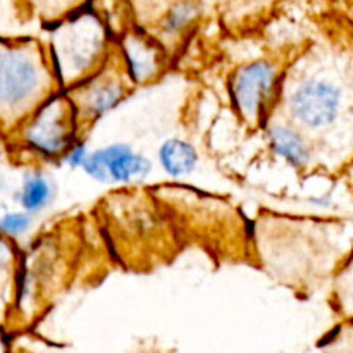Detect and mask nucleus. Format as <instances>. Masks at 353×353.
Listing matches in <instances>:
<instances>
[{
    "label": "nucleus",
    "instance_id": "obj_9",
    "mask_svg": "<svg viewBox=\"0 0 353 353\" xmlns=\"http://www.w3.org/2000/svg\"><path fill=\"white\" fill-rule=\"evenodd\" d=\"M262 131L272 155L285 162L288 168L300 172L312 171L317 168V157L312 143L292 123L283 117L272 116Z\"/></svg>",
    "mask_w": 353,
    "mask_h": 353
},
{
    "label": "nucleus",
    "instance_id": "obj_3",
    "mask_svg": "<svg viewBox=\"0 0 353 353\" xmlns=\"http://www.w3.org/2000/svg\"><path fill=\"white\" fill-rule=\"evenodd\" d=\"M47 48L65 92L109 64L116 54V40L102 17L85 7L52 24Z\"/></svg>",
    "mask_w": 353,
    "mask_h": 353
},
{
    "label": "nucleus",
    "instance_id": "obj_22",
    "mask_svg": "<svg viewBox=\"0 0 353 353\" xmlns=\"http://www.w3.org/2000/svg\"><path fill=\"white\" fill-rule=\"evenodd\" d=\"M130 353H165L161 348H155V347H140L137 350H131Z\"/></svg>",
    "mask_w": 353,
    "mask_h": 353
},
{
    "label": "nucleus",
    "instance_id": "obj_25",
    "mask_svg": "<svg viewBox=\"0 0 353 353\" xmlns=\"http://www.w3.org/2000/svg\"><path fill=\"white\" fill-rule=\"evenodd\" d=\"M165 353H174V352H165Z\"/></svg>",
    "mask_w": 353,
    "mask_h": 353
},
{
    "label": "nucleus",
    "instance_id": "obj_2",
    "mask_svg": "<svg viewBox=\"0 0 353 353\" xmlns=\"http://www.w3.org/2000/svg\"><path fill=\"white\" fill-rule=\"evenodd\" d=\"M57 92L47 45L34 38H0V133L9 137Z\"/></svg>",
    "mask_w": 353,
    "mask_h": 353
},
{
    "label": "nucleus",
    "instance_id": "obj_15",
    "mask_svg": "<svg viewBox=\"0 0 353 353\" xmlns=\"http://www.w3.org/2000/svg\"><path fill=\"white\" fill-rule=\"evenodd\" d=\"M319 353H353V321H338L317 341Z\"/></svg>",
    "mask_w": 353,
    "mask_h": 353
},
{
    "label": "nucleus",
    "instance_id": "obj_20",
    "mask_svg": "<svg viewBox=\"0 0 353 353\" xmlns=\"http://www.w3.org/2000/svg\"><path fill=\"white\" fill-rule=\"evenodd\" d=\"M14 336L9 333V330L0 326V353H12Z\"/></svg>",
    "mask_w": 353,
    "mask_h": 353
},
{
    "label": "nucleus",
    "instance_id": "obj_23",
    "mask_svg": "<svg viewBox=\"0 0 353 353\" xmlns=\"http://www.w3.org/2000/svg\"><path fill=\"white\" fill-rule=\"evenodd\" d=\"M12 353H31V352H28L26 348H17L16 345H14V347H12Z\"/></svg>",
    "mask_w": 353,
    "mask_h": 353
},
{
    "label": "nucleus",
    "instance_id": "obj_10",
    "mask_svg": "<svg viewBox=\"0 0 353 353\" xmlns=\"http://www.w3.org/2000/svg\"><path fill=\"white\" fill-rule=\"evenodd\" d=\"M55 195H57V186L52 176L40 165H33L21 178L16 202L21 210L34 217L45 212L54 203Z\"/></svg>",
    "mask_w": 353,
    "mask_h": 353
},
{
    "label": "nucleus",
    "instance_id": "obj_18",
    "mask_svg": "<svg viewBox=\"0 0 353 353\" xmlns=\"http://www.w3.org/2000/svg\"><path fill=\"white\" fill-rule=\"evenodd\" d=\"M134 6L137 10V16L140 19L141 28L145 24H155L159 21V17L164 14V10L171 6V0H130Z\"/></svg>",
    "mask_w": 353,
    "mask_h": 353
},
{
    "label": "nucleus",
    "instance_id": "obj_24",
    "mask_svg": "<svg viewBox=\"0 0 353 353\" xmlns=\"http://www.w3.org/2000/svg\"><path fill=\"white\" fill-rule=\"evenodd\" d=\"M347 172H348V174H350V179H352V183H353V161H352L350 168H348V169H347Z\"/></svg>",
    "mask_w": 353,
    "mask_h": 353
},
{
    "label": "nucleus",
    "instance_id": "obj_4",
    "mask_svg": "<svg viewBox=\"0 0 353 353\" xmlns=\"http://www.w3.org/2000/svg\"><path fill=\"white\" fill-rule=\"evenodd\" d=\"M85 138L76 109L64 90L41 103L16 131L7 137L9 154L31 164H61L72 143Z\"/></svg>",
    "mask_w": 353,
    "mask_h": 353
},
{
    "label": "nucleus",
    "instance_id": "obj_12",
    "mask_svg": "<svg viewBox=\"0 0 353 353\" xmlns=\"http://www.w3.org/2000/svg\"><path fill=\"white\" fill-rule=\"evenodd\" d=\"M200 12L202 9L196 0H174L154 24V37L165 48H171L192 30L193 24L199 21Z\"/></svg>",
    "mask_w": 353,
    "mask_h": 353
},
{
    "label": "nucleus",
    "instance_id": "obj_21",
    "mask_svg": "<svg viewBox=\"0 0 353 353\" xmlns=\"http://www.w3.org/2000/svg\"><path fill=\"white\" fill-rule=\"evenodd\" d=\"M6 154H9V141H7L6 134L0 133V159Z\"/></svg>",
    "mask_w": 353,
    "mask_h": 353
},
{
    "label": "nucleus",
    "instance_id": "obj_8",
    "mask_svg": "<svg viewBox=\"0 0 353 353\" xmlns=\"http://www.w3.org/2000/svg\"><path fill=\"white\" fill-rule=\"evenodd\" d=\"M116 50L134 88L157 81L168 65V48L141 26L123 31Z\"/></svg>",
    "mask_w": 353,
    "mask_h": 353
},
{
    "label": "nucleus",
    "instance_id": "obj_1",
    "mask_svg": "<svg viewBox=\"0 0 353 353\" xmlns=\"http://www.w3.org/2000/svg\"><path fill=\"white\" fill-rule=\"evenodd\" d=\"M274 116L309 138L317 168L347 171L353 161V55L307 48L285 68Z\"/></svg>",
    "mask_w": 353,
    "mask_h": 353
},
{
    "label": "nucleus",
    "instance_id": "obj_7",
    "mask_svg": "<svg viewBox=\"0 0 353 353\" xmlns=\"http://www.w3.org/2000/svg\"><path fill=\"white\" fill-rule=\"evenodd\" d=\"M81 171L100 185L128 186L150 178L154 162L130 143L114 141L92 148Z\"/></svg>",
    "mask_w": 353,
    "mask_h": 353
},
{
    "label": "nucleus",
    "instance_id": "obj_19",
    "mask_svg": "<svg viewBox=\"0 0 353 353\" xmlns=\"http://www.w3.org/2000/svg\"><path fill=\"white\" fill-rule=\"evenodd\" d=\"M92 152V148L88 147V141L85 138H79L76 143H72V147L65 152V155L62 157L61 164H64L69 169H83V165L88 161V155Z\"/></svg>",
    "mask_w": 353,
    "mask_h": 353
},
{
    "label": "nucleus",
    "instance_id": "obj_11",
    "mask_svg": "<svg viewBox=\"0 0 353 353\" xmlns=\"http://www.w3.org/2000/svg\"><path fill=\"white\" fill-rule=\"evenodd\" d=\"M23 250L17 241L0 234V326L9 330L16 302L17 274H19Z\"/></svg>",
    "mask_w": 353,
    "mask_h": 353
},
{
    "label": "nucleus",
    "instance_id": "obj_5",
    "mask_svg": "<svg viewBox=\"0 0 353 353\" xmlns=\"http://www.w3.org/2000/svg\"><path fill=\"white\" fill-rule=\"evenodd\" d=\"M285 68L272 59H254L230 74L228 92L241 123L264 128L274 116Z\"/></svg>",
    "mask_w": 353,
    "mask_h": 353
},
{
    "label": "nucleus",
    "instance_id": "obj_14",
    "mask_svg": "<svg viewBox=\"0 0 353 353\" xmlns=\"http://www.w3.org/2000/svg\"><path fill=\"white\" fill-rule=\"evenodd\" d=\"M330 305L340 321H353V243L331 274Z\"/></svg>",
    "mask_w": 353,
    "mask_h": 353
},
{
    "label": "nucleus",
    "instance_id": "obj_17",
    "mask_svg": "<svg viewBox=\"0 0 353 353\" xmlns=\"http://www.w3.org/2000/svg\"><path fill=\"white\" fill-rule=\"evenodd\" d=\"M34 217L24 210H7L0 214V234L17 241L31 231Z\"/></svg>",
    "mask_w": 353,
    "mask_h": 353
},
{
    "label": "nucleus",
    "instance_id": "obj_16",
    "mask_svg": "<svg viewBox=\"0 0 353 353\" xmlns=\"http://www.w3.org/2000/svg\"><path fill=\"white\" fill-rule=\"evenodd\" d=\"M30 2L47 26H52L71 14L85 9V0H30Z\"/></svg>",
    "mask_w": 353,
    "mask_h": 353
},
{
    "label": "nucleus",
    "instance_id": "obj_13",
    "mask_svg": "<svg viewBox=\"0 0 353 353\" xmlns=\"http://www.w3.org/2000/svg\"><path fill=\"white\" fill-rule=\"evenodd\" d=\"M157 164L168 178L181 179L195 174L200 154L192 141L179 137L165 138L157 148Z\"/></svg>",
    "mask_w": 353,
    "mask_h": 353
},
{
    "label": "nucleus",
    "instance_id": "obj_6",
    "mask_svg": "<svg viewBox=\"0 0 353 353\" xmlns=\"http://www.w3.org/2000/svg\"><path fill=\"white\" fill-rule=\"evenodd\" d=\"M133 90L134 85L128 78L117 50L109 64L103 65L99 72L71 90H65L76 109L83 137L99 121L119 109Z\"/></svg>",
    "mask_w": 353,
    "mask_h": 353
}]
</instances>
